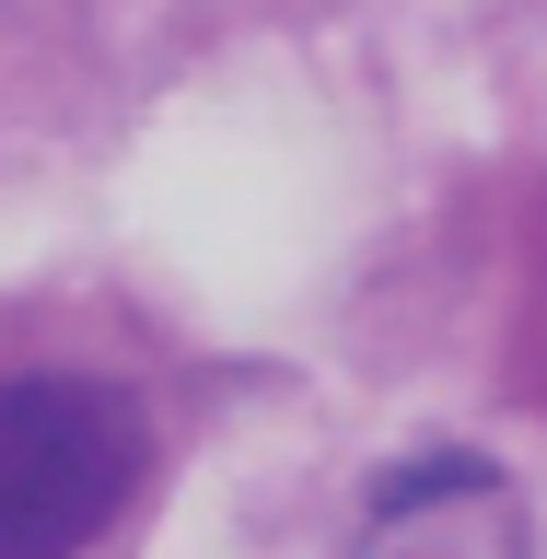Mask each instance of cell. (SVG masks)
Segmentation results:
<instances>
[{
	"label": "cell",
	"instance_id": "obj_1",
	"mask_svg": "<svg viewBox=\"0 0 547 559\" xmlns=\"http://www.w3.org/2000/svg\"><path fill=\"white\" fill-rule=\"evenodd\" d=\"M164 478V419L129 361L0 349V559H117Z\"/></svg>",
	"mask_w": 547,
	"mask_h": 559
},
{
	"label": "cell",
	"instance_id": "obj_3",
	"mask_svg": "<svg viewBox=\"0 0 547 559\" xmlns=\"http://www.w3.org/2000/svg\"><path fill=\"white\" fill-rule=\"evenodd\" d=\"M513 396L547 419V210H536L524 269H513Z\"/></svg>",
	"mask_w": 547,
	"mask_h": 559
},
{
	"label": "cell",
	"instance_id": "obj_2",
	"mask_svg": "<svg viewBox=\"0 0 547 559\" xmlns=\"http://www.w3.org/2000/svg\"><path fill=\"white\" fill-rule=\"evenodd\" d=\"M338 559H536V524L489 454H408L373 478Z\"/></svg>",
	"mask_w": 547,
	"mask_h": 559
}]
</instances>
